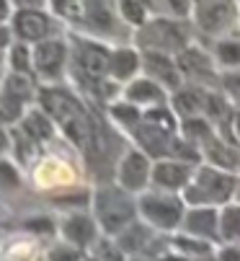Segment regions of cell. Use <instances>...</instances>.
Masks as SVG:
<instances>
[{
    "label": "cell",
    "instance_id": "1",
    "mask_svg": "<svg viewBox=\"0 0 240 261\" xmlns=\"http://www.w3.org/2000/svg\"><path fill=\"white\" fill-rule=\"evenodd\" d=\"M93 217L103 236L116 238L122 230H127L132 222L140 220L137 199L124 192L119 184H106L98 186L93 194Z\"/></svg>",
    "mask_w": 240,
    "mask_h": 261
},
{
    "label": "cell",
    "instance_id": "2",
    "mask_svg": "<svg viewBox=\"0 0 240 261\" xmlns=\"http://www.w3.org/2000/svg\"><path fill=\"white\" fill-rule=\"evenodd\" d=\"M237 176L212 168V166H199L194 171V178L186 189L181 192L183 202L189 207H217L222 210L225 204H230L235 199V189H237Z\"/></svg>",
    "mask_w": 240,
    "mask_h": 261
},
{
    "label": "cell",
    "instance_id": "3",
    "mask_svg": "<svg viewBox=\"0 0 240 261\" xmlns=\"http://www.w3.org/2000/svg\"><path fill=\"white\" fill-rule=\"evenodd\" d=\"M137 210H140V220L147 222L152 230H160V233L181 230V222L186 217L183 197L171 194V192H160V189H147L145 194H140Z\"/></svg>",
    "mask_w": 240,
    "mask_h": 261
},
{
    "label": "cell",
    "instance_id": "4",
    "mask_svg": "<svg viewBox=\"0 0 240 261\" xmlns=\"http://www.w3.org/2000/svg\"><path fill=\"white\" fill-rule=\"evenodd\" d=\"M135 42L140 49L145 52H160V55H181L183 49H189V36H186V29L171 18H155V21H147Z\"/></svg>",
    "mask_w": 240,
    "mask_h": 261
},
{
    "label": "cell",
    "instance_id": "5",
    "mask_svg": "<svg viewBox=\"0 0 240 261\" xmlns=\"http://www.w3.org/2000/svg\"><path fill=\"white\" fill-rule=\"evenodd\" d=\"M70 57L75 65V72L83 78L91 88H103V78H109V60L111 49L96 39H72Z\"/></svg>",
    "mask_w": 240,
    "mask_h": 261
},
{
    "label": "cell",
    "instance_id": "6",
    "mask_svg": "<svg viewBox=\"0 0 240 261\" xmlns=\"http://www.w3.org/2000/svg\"><path fill=\"white\" fill-rule=\"evenodd\" d=\"M31 52H34V78L42 81V86H57L70 60V44L55 36V39L34 44Z\"/></svg>",
    "mask_w": 240,
    "mask_h": 261
},
{
    "label": "cell",
    "instance_id": "7",
    "mask_svg": "<svg viewBox=\"0 0 240 261\" xmlns=\"http://www.w3.org/2000/svg\"><path fill=\"white\" fill-rule=\"evenodd\" d=\"M75 181H77V171L65 155L44 153L31 166V184L42 192L65 189V186H72Z\"/></svg>",
    "mask_w": 240,
    "mask_h": 261
},
{
    "label": "cell",
    "instance_id": "8",
    "mask_svg": "<svg viewBox=\"0 0 240 261\" xmlns=\"http://www.w3.org/2000/svg\"><path fill=\"white\" fill-rule=\"evenodd\" d=\"M116 184L129 194H145L152 184V161L137 147L127 150L116 163Z\"/></svg>",
    "mask_w": 240,
    "mask_h": 261
},
{
    "label": "cell",
    "instance_id": "9",
    "mask_svg": "<svg viewBox=\"0 0 240 261\" xmlns=\"http://www.w3.org/2000/svg\"><path fill=\"white\" fill-rule=\"evenodd\" d=\"M11 29L16 34V42L23 44H39V42H47L57 36V21L49 11H16Z\"/></svg>",
    "mask_w": 240,
    "mask_h": 261
},
{
    "label": "cell",
    "instance_id": "10",
    "mask_svg": "<svg viewBox=\"0 0 240 261\" xmlns=\"http://www.w3.org/2000/svg\"><path fill=\"white\" fill-rule=\"evenodd\" d=\"M132 137L137 142V150H142L150 161H166L171 158V150H173V142H176V135L157 127V124H150V122H140L135 129H132Z\"/></svg>",
    "mask_w": 240,
    "mask_h": 261
},
{
    "label": "cell",
    "instance_id": "11",
    "mask_svg": "<svg viewBox=\"0 0 240 261\" xmlns=\"http://www.w3.org/2000/svg\"><path fill=\"white\" fill-rule=\"evenodd\" d=\"M194 171H196L194 166L181 163V161H173V158L157 161V163H152V186H155V189H160V192L178 194V192H183L186 186L191 184Z\"/></svg>",
    "mask_w": 240,
    "mask_h": 261
},
{
    "label": "cell",
    "instance_id": "12",
    "mask_svg": "<svg viewBox=\"0 0 240 261\" xmlns=\"http://www.w3.org/2000/svg\"><path fill=\"white\" fill-rule=\"evenodd\" d=\"M181 233L220 243V210L217 207H191L181 222Z\"/></svg>",
    "mask_w": 240,
    "mask_h": 261
},
{
    "label": "cell",
    "instance_id": "13",
    "mask_svg": "<svg viewBox=\"0 0 240 261\" xmlns=\"http://www.w3.org/2000/svg\"><path fill=\"white\" fill-rule=\"evenodd\" d=\"M98 222L93 215H86V212H75V215H67L60 225V233L65 238V243L75 246V248H93L96 241H98Z\"/></svg>",
    "mask_w": 240,
    "mask_h": 261
},
{
    "label": "cell",
    "instance_id": "14",
    "mask_svg": "<svg viewBox=\"0 0 240 261\" xmlns=\"http://www.w3.org/2000/svg\"><path fill=\"white\" fill-rule=\"evenodd\" d=\"M142 70L147 72V78L155 81L157 86L171 88V91H181V70L176 65V60H171L168 55L160 52H142Z\"/></svg>",
    "mask_w": 240,
    "mask_h": 261
},
{
    "label": "cell",
    "instance_id": "15",
    "mask_svg": "<svg viewBox=\"0 0 240 261\" xmlns=\"http://www.w3.org/2000/svg\"><path fill=\"white\" fill-rule=\"evenodd\" d=\"M176 65L181 70V75L191 78V81H199V83H215L217 75H215V62L212 57L199 49V47H189L183 49L178 57H176Z\"/></svg>",
    "mask_w": 240,
    "mask_h": 261
},
{
    "label": "cell",
    "instance_id": "16",
    "mask_svg": "<svg viewBox=\"0 0 240 261\" xmlns=\"http://www.w3.org/2000/svg\"><path fill=\"white\" fill-rule=\"evenodd\" d=\"M202 153L207 155V166H212V168H220V171H227V173L240 171V153L230 142H225L220 135L209 137L202 145Z\"/></svg>",
    "mask_w": 240,
    "mask_h": 261
},
{
    "label": "cell",
    "instance_id": "17",
    "mask_svg": "<svg viewBox=\"0 0 240 261\" xmlns=\"http://www.w3.org/2000/svg\"><path fill=\"white\" fill-rule=\"evenodd\" d=\"M16 127L39 147V145H44V142H52V140H55V127H57V124H55L39 106H31Z\"/></svg>",
    "mask_w": 240,
    "mask_h": 261
},
{
    "label": "cell",
    "instance_id": "18",
    "mask_svg": "<svg viewBox=\"0 0 240 261\" xmlns=\"http://www.w3.org/2000/svg\"><path fill=\"white\" fill-rule=\"evenodd\" d=\"M114 241L119 243V248H122V251L127 253V258H129V256L147 253V248H150V246H152V241H155V230L147 225V222L137 220V222H132V225H129L127 230L119 233Z\"/></svg>",
    "mask_w": 240,
    "mask_h": 261
},
{
    "label": "cell",
    "instance_id": "19",
    "mask_svg": "<svg viewBox=\"0 0 240 261\" xmlns=\"http://www.w3.org/2000/svg\"><path fill=\"white\" fill-rule=\"evenodd\" d=\"M142 70V55H137L129 47H116L111 49V60H109V78L116 83L124 81H135V75Z\"/></svg>",
    "mask_w": 240,
    "mask_h": 261
},
{
    "label": "cell",
    "instance_id": "20",
    "mask_svg": "<svg viewBox=\"0 0 240 261\" xmlns=\"http://www.w3.org/2000/svg\"><path fill=\"white\" fill-rule=\"evenodd\" d=\"M124 101L135 103V106H160L166 101V88L163 86H157L155 81L150 78H137L127 86L124 91Z\"/></svg>",
    "mask_w": 240,
    "mask_h": 261
},
{
    "label": "cell",
    "instance_id": "21",
    "mask_svg": "<svg viewBox=\"0 0 240 261\" xmlns=\"http://www.w3.org/2000/svg\"><path fill=\"white\" fill-rule=\"evenodd\" d=\"M207 106V91L202 88H181L173 93V109L183 119H194L204 111Z\"/></svg>",
    "mask_w": 240,
    "mask_h": 261
},
{
    "label": "cell",
    "instance_id": "22",
    "mask_svg": "<svg viewBox=\"0 0 240 261\" xmlns=\"http://www.w3.org/2000/svg\"><path fill=\"white\" fill-rule=\"evenodd\" d=\"M171 251L178 256H186V258H212L215 243L186 236V233H176V236H171Z\"/></svg>",
    "mask_w": 240,
    "mask_h": 261
},
{
    "label": "cell",
    "instance_id": "23",
    "mask_svg": "<svg viewBox=\"0 0 240 261\" xmlns=\"http://www.w3.org/2000/svg\"><path fill=\"white\" fill-rule=\"evenodd\" d=\"M220 243L237 246L240 243V204L230 202L220 210Z\"/></svg>",
    "mask_w": 240,
    "mask_h": 261
},
{
    "label": "cell",
    "instance_id": "24",
    "mask_svg": "<svg viewBox=\"0 0 240 261\" xmlns=\"http://www.w3.org/2000/svg\"><path fill=\"white\" fill-rule=\"evenodd\" d=\"M39 246L34 238H11L0 246V261H36Z\"/></svg>",
    "mask_w": 240,
    "mask_h": 261
},
{
    "label": "cell",
    "instance_id": "25",
    "mask_svg": "<svg viewBox=\"0 0 240 261\" xmlns=\"http://www.w3.org/2000/svg\"><path fill=\"white\" fill-rule=\"evenodd\" d=\"M6 60H8V72H18V75H31L34 78V52H31V44L16 42L6 52Z\"/></svg>",
    "mask_w": 240,
    "mask_h": 261
},
{
    "label": "cell",
    "instance_id": "26",
    "mask_svg": "<svg viewBox=\"0 0 240 261\" xmlns=\"http://www.w3.org/2000/svg\"><path fill=\"white\" fill-rule=\"evenodd\" d=\"M109 114H111V119H114L119 127H124V129H129V132L142 122L140 106H135V103H129V101H116V103H111V106H109Z\"/></svg>",
    "mask_w": 240,
    "mask_h": 261
},
{
    "label": "cell",
    "instance_id": "27",
    "mask_svg": "<svg viewBox=\"0 0 240 261\" xmlns=\"http://www.w3.org/2000/svg\"><path fill=\"white\" fill-rule=\"evenodd\" d=\"M181 129H183V140H189L191 145H196V147H202L209 137H215V132H212V124H209V119L207 117H194V119H183V124H181Z\"/></svg>",
    "mask_w": 240,
    "mask_h": 261
},
{
    "label": "cell",
    "instance_id": "28",
    "mask_svg": "<svg viewBox=\"0 0 240 261\" xmlns=\"http://www.w3.org/2000/svg\"><path fill=\"white\" fill-rule=\"evenodd\" d=\"M215 60L220 67L237 70L240 67V39H220L215 47Z\"/></svg>",
    "mask_w": 240,
    "mask_h": 261
},
{
    "label": "cell",
    "instance_id": "29",
    "mask_svg": "<svg viewBox=\"0 0 240 261\" xmlns=\"http://www.w3.org/2000/svg\"><path fill=\"white\" fill-rule=\"evenodd\" d=\"M116 6H119V13L124 16V21L135 26H145L147 11L152 8V0H116Z\"/></svg>",
    "mask_w": 240,
    "mask_h": 261
},
{
    "label": "cell",
    "instance_id": "30",
    "mask_svg": "<svg viewBox=\"0 0 240 261\" xmlns=\"http://www.w3.org/2000/svg\"><path fill=\"white\" fill-rule=\"evenodd\" d=\"M91 251H93L91 256H96L98 261H127V253L119 248V243H116L114 238H109V236L98 238Z\"/></svg>",
    "mask_w": 240,
    "mask_h": 261
},
{
    "label": "cell",
    "instance_id": "31",
    "mask_svg": "<svg viewBox=\"0 0 240 261\" xmlns=\"http://www.w3.org/2000/svg\"><path fill=\"white\" fill-rule=\"evenodd\" d=\"M142 119L150 122V124H157V127H163V129H168V132L176 135V114H173L171 109H166V106H152V109L142 111Z\"/></svg>",
    "mask_w": 240,
    "mask_h": 261
},
{
    "label": "cell",
    "instance_id": "32",
    "mask_svg": "<svg viewBox=\"0 0 240 261\" xmlns=\"http://www.w3.org/2000/svg\"><path fill=\"white\" fill-rule=\"evenodd\" d=\"M83 3H86V0H47V6L52 8V13H57L62 18L83 16Z\"/></svg>",
    "mask_w": 240,
    "mask_h": 261
},
{
    "label": "cell",
    "instance_id": "33",
    "mask_svg": "<svg viewBox=\"0 0 240 261\" xmlns=\"http://www.w3.org/2000/svg\"><path fill=\"white\" fill-rule=\"evenodd\" d=\"M47 261H86V256H83V251H80V248H75V246H70V243L62 241V243L52 246Z\"/></svg>",
    "mask_w": 240,
    "mask_h": 261
},
{
    "label": "cell",
    "instance_id": "34",
    "mask_svg": "<svg viewBox=\"0 0 240 261\" xmlns=\"http://www.w3.org/2000/svg\"><path fill=\"white\" fill-rule=\"evenodd\" d=\"M21 184V171L16 163H11L8 158H0V186L6 189H16Z\"/></svg>",
    "mask_w": 240,
    "mask_h": 261
},
{
    "label": "cell",
    "instance_id": "35",
    "mask_svg": "<svg viewBox=\"0 0 240 261\" xmlns=\"http://www.w3.org/2000/svg\"><path fill=\"white\" fill-rule=\"evenodd\" d=\"M222 88L227 91V96H232L235 101H240V70H230L220 78Z\"/></svg>",
    "mask_w": 240,
    "mask_h": 261
},
{
    "label": "cell",
    "instance_id": "36",
    "mask_svg": "<svg viewBox=\"0 0 240 261\" xmlns=\"http://www.w3.org/2000/svg\"><path fill=\"white\" fill-rule=\"evenodd\" d=\"M13 44H16V34H13L11 23L0 26V52H8V49H11Z\"/></svg>",
    "mask_w": 240,
    "mask_h": 261
},
{
    "label": "cell",
    "instance_id": "37",
    "mask_svg": "<svg viewBox=\"0 0 240 261\" xmlns=\"http://www.w3.org/2000/svg\"><path fill=\"white\" fill-rule=\"evenodd\" d=\"M16 16V6H13V0H0V26H6L11 23Z\"/></svg>",
    "mask_w": 240,
    "mask_h": 261
},
{
    "label": "cell",
    "instance_id": "38",
    "mask_svg": "<svg viewBox=\"0 0 240 261\" xmlns=\"http://www.w3.org/2000/svg\"><path fill=\"white\" fill-rule=\"evenodd\" d=\"M166 6H168V11L173 13V16H186L189 13V8H191V0H166Z\"/></svg>",
    "mask_w": 240,
    "mask_h": 261
},
{
    "label": "cell",
    "instance_id": "39",
    "mask_svg": "<svg viewBox=\"0 0 240 261\" xmlns=\"http://www.w3.org/2000/svg\"><path fill=\"white\" fill-rule=\"evenodd\" d=\"M215 256L217 261H240V246H222Z\"/></svg>",
    "mask_w": 240,
    "mask_h": 261
},
{
    "label": "cell",
    "instance_id": "40",
    "mask_svg": "<svg viewBox=\"0 0 240 261\" xmlns=\"http://www.w3.org/2000/svg\"><path fill=\"white\" fill-rule=\"evenodd\" d=\"M8 150H11V129L0 122V158H6Z\"/></svg>",
    "mask_w": 240,
    "mask_h": 261
},
{
    "label": "cell",
    "instance_id": "41",
    "mask_svg": "<svg viewBox=\"0 0 240 261\" xmlns=\"http://www.w3.org/2000/svg\"><path fill=\"white\" fill-rule=\"evenodd\" d=\"M230 129H232L235 142H240V111H235V114L230 117Z\"/></svg>",
    "mask_w": 240,
    "mask_h": 261
},
{
    "label": "cell",
    "instance_id": "42",
    "mask_svg": "<svg viewBox=\"0 0 240 261\" xmlns=\"http://www.w3.org/2000/svg\"><path fill=\"white\" fill-rule=\"evenodd\" d=\"M8 75V60H6V52H0V83L6 81Z\"/></svg>",
    "mask_w": 240,
    "mask_h": 261
},
{
    "label": "cell",
    "instance_id": "43",
    "mask_svg": "<svg viewBox=\"0 0 240 261\" xmlns=\"http://www.w3.org/2000/svg\"><path fill=\"white\" fill-rule=\"evenodd\" d=\"M127 261H160V258H155V256H147V253H140V256H129Z\"/></svg>",
    "mask_w": 240,
    "mask_h": 261
},
{
    "label": "cell",
    "instance_id": "44",
    "mask_svg": "<svg viewBox=\"0 0 240 261\" xmlns=\"http://www.w3.org/2000/svg\"><path fill=\"white\" fill-rule=\"evenodd\" d=\"M235 204H240V181H237V189H235V199H232Z\"/></svg>",
    "mask_w": 240,
    "mask_h": 261
},
{
    "label": "cell",
    "instance_id": "45",
    "mask_svg": "<svg viewBox=\"0 0 240 261\" xmlns=\"http://www.w3.org/2000/svg\"><path fill=\"white\" fill-rule=\"evenodd\" d=\"M86 261H98V258L96 256H86Z\"/></svg>",
    "mask_w": 240,
    "mask_h": 261
}]
</instances>
